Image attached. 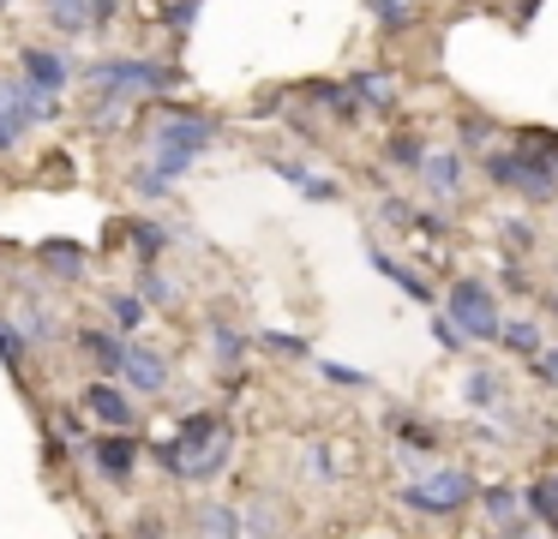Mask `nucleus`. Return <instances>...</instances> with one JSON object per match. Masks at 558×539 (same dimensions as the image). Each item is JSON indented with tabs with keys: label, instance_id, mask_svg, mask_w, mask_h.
<instances>
[{
	"label": "nucleus",
	"instance_id": "9d476101",
	"mask_svg": "<svg viewBox=\"0 0 558 539\" xmlns=\"http://www.w3.org/2000/svg\"><path fill=\"white\" fill-rule=\"evenodd\" d=\"M78 354L85 359H97V371L102 378H121L126 371V354H133V342H126V330H78Z\"/></svg>",
	"mask_w": 558,
	"mask_h": 539
},
{
	"label": "nucleus",
	"instance_id": "7c9ffc66",
	"mask_svg": "<svg viewBox=\"0 0 558 539\" xmlns=\"http://www.w3.org/2000/svg\"><path fill=\"white\" fill-rule=\"evenodd\" d=\"M378 222L385 228H421V210H414L409 198H385L378 204Z\"/></svg>",
	"mask_w": 558,
	"mask_h": 539
},
{
	"label": "nucleus",
	"instance_id": "4c0bfd02",
	"mask_svg": "<svg viewBox=\"0 0 558 539\" xmlns=\"http://www.w3.org/2000/svg\"><path fill=\"white\" fill-rule=\"evenodd\" d=\"M301 198H313V204H337L342 198V186H337V180H306V186H301Z\"/></svg>",
	"mask_w": 558,
	"mask_h": 539
},
{
	"label": "nucleus",
	"instance_id": "a18cd8bd",
	"mask_svg": "<svg viewBox=\"0 0 558 539\" xmlns=\"http://www.w3.org/2000/svg\"><path fill=\"white\" fill-rule=\"evenodd\" d=\"M505 287H510V294H529V275H522V264H505Z\"/></svg>",
	"mask_w": 558,
	"mask_h": 539
},
{
	"label": "nucleus",
	"instance_id": "1a4fd4ad",
	"mask_svg": "<svg viewBox=\"0 0 558 539\" xmlns=\"http://www.w3.org/2000/svg\"><path fill=\"white\" fill-rule=\"evenodd\" d=\"M19 72H25V78L37 84V90H49V96H66V84L78 78V72H73V60H66V54H54V48H37V42H31L25 54H19Z\"/></svg>",
	"mask_w": 558,
	"mask_h": 539
},
{
	"label": "nucleus",
	"instance_id": "5701e85b",
	"mask_svg": "<svg viewBox=\"0 0 558 539\" xmlns=\"http://www.w3.org/2000/svg\"><path fill=\"white\" fill-rule=\"evenodd\" d=\"M498 395H505V378H498L493 366H474L469 378H462V402L469 407H493Z\"/></svg>",
	"mask_w": 558,
	"mask_h": 539
},
{
	"label": "nucleus",
	"instance_id": "a19ab883",
	"mask_svg": "<svg viewBox=\"0 0 558 539\" xmlns=\"http://www.w3.org/2000/svg\"><path fill=\"white\" fill-rule=\"evenodd\" d=\"M306 474H313V479H337V467H330V450H325V443H313V450H306Z\"/></svg>",
	"mask_w": 558,
	"mask_h": 539
},
{
	"label": "nucleus",
	"instance_id": "72a5a7b5",
	"mask_svg": "<svg viewBox=\"0 0 558 539\" xmlns=\"http://www.w3.org/2000/svg\"><path fill=\"white\" fill-rule=\"evenodd\" d=\"M54 431H61L66 443H90V431H85V414H78V407H54Z\"/></svg>",
	"mask_w": 558,
	"mask_h": 539
},
{
	"label": "nucleus",
	"instance_id": "c85d7f7f",
	"mask_svg": "<svg viewBox=\"0 0 558 539\" xmlns=\"http://www.w3.org/2000/svg\"><path fill=\"white\" fill-rule=\"evenodd\" d=\"M534 240H541V234H534V222H529V216H505V222H498V246H505L510 258L534 252Z\"/></svg>",
	"mask_w": 558,
	"mask_h": 539
},
{
	"label": "nucleus",
	"instance_id": "4468645a",
	"mask_svg": "<svg viewBox=\"0 0 558 539\" xmlns=\"http://www.w3.org/2000/svg\"><path fill=\"white\" fill-rule=\"evenodd\" d=\"M522 510H529V498H522V491H510V486H493V491H486V522H493L498 534H529Z\"/></svg>",
	"mask_w": 558,
	"mask_h": 539
},
{
	"label": "nucleus",
	"instance_id": "f03ea898",
	"mask_svg": "<svg viewBox=\"0 0 558 539\" xmlns=\"http://www.w3.org/2000/svg\"><path fill=\"white\" fill-rule=\"evenodd\" d=\"M481 168H486V180H493V186L522 192L529 204H553L558 198V156H546L541 144H529V138H522L517 150H493V144H486Z\"/></svg>",
	"mask_w": 558,
	"mask_h": 539
},
{
	"label": "nucleus",
	"instance_id": "6ab92c4d",
	"mask_svg": "<svg viewBox=\"0 0 558 539\" xmlns=\"http://www.w3.org/2000/svg\"><path fill=\"white\" fill-rule=\"evenodd\" d=\"M366 258H373V270H378V275H390V282H397L402 294H414V299H433V287H426L421 275L409 270V264H397V258H390V252H378L373 240H366Z\"/></svg>",
	"mask_w": 558,
	"mask_h": 539
},
{
	"label": "nucleus",
	"instance_id": "393cba45",
	"mask_svg": "<svg viewBox=\"0 0 558 539\" xmlns=\"http://www.w3.org/2000/svg\"><path fill=\"white\" fill-rule=\"evenodd\" d=\"M210 354H217V366H241V354H246V335L234 330L229 318H210Z\"/></svg>",
	"mask_w": 558,
	"mask_h": 539
},
{
	"label": "nucleus",
	"instance_id": "79ce46f5",
	"mask_svg": "<svg viewBox=\"0 0 558 539\" xmlns=\"http://www.w3.org/2000/svg\"><path fill=\"white\" fill-rule=\"evenodd\" d=\"M193 12H198V0H174V7H169V30L186 36V30H193Z\"/></svg>",
	"mask_w": 558,
	"mask_h": 539
},
{
	"label": "nucleus",
	"instance_id": "39448f33",
	"mask_svg": "<svg viewBox=\"0 0 558 539\" xmlns=\"http://www.w3.org/2000/svg\"><path fill=\"white\" fill-rule=\"evenodd\" d=\"M43 12H49V24L66 36V42H78V36L109 30L114 12H121V0H43Z\"/></svg>",
	"mask_w": 558,
	"mask_h": 539
},
{
	"label": "nucleus",
	"instance_id": "a878e982",
	"mask_svg": "<svg viewBox=\"0 0 558 539\" xmlns=\"http://www.w3.org/2000/svg\"><path fill=\"white\" fill-rule=\"evenodd\" d=\"M126 240H133L138 258H162V246H169V228L150 222V216H133V222H126Z\"/></svg>",
	"mask_w": 558,
	"mask_h": 539
},
{
	"label": "nucleus",
	"instance_id": "4be33fe9",
	"mask_svg": "<svg viewBox=\"0 0 558 539\" xmlns=\"http://www.w3.org/2000/svg\"><path fill=\"white\" fill-rule=\"evenodd\" d=\"M522 498H529V515H534V522H546V527L558 534V474H541L529 491H522Z\"/></svg>",
	"mask_w": 558,
	"mask_h": 539
},
{
	"label": "nucleus",
	"instance_id": "ddd939ff",
	"mask_svg": "<svg viewBox=\"0 0 558 539\" xmlns=\"http://www.w3.org/2000/svg\"><path fill=\"white\" fill-rule=\"evenodd\" d=\"M229 455H234V438L222 431V438H210V443H205V450L186 455V474H181V479H193V486H210V479L229 474Z\"/></svg>",
	"mask_w": 558,
	"mask_h": 539
},
{
	"label": "nucleus",
	"instance_id": "9b49d317",
	"mask_svg": "<svg viewBox=\"0 0 558 539\" xmlns=\"http://www.w3.org/2000/svg\"><path fill=\"white\" fill-rule=\"evenodd\" d=\"M421 186L433 192V198H462V150H433V144H426Z\"/></svg>",
	"mask_w": 558,
	"mask_h": 539
},
{
	"label": "nucleus",
	"instance_id": "412c9836",
	"mask_svg": "<svg viewBox=\"0 0 558 539\" xmlns=\"http://www.w3.org/2000/svg\"><path fill=\"white\" fill-rule=\"evenodd\" d=\"M349 90L361 96V108H378V114H390V108H397V90H390L385 72H354Z\"/></svg>",
	"mask_w": 558,
	"mask_h": 539
},
{
	"label": "nucleus",
	"instance_id": "58836bf2",
	"mask_svg": "<svg viewBox=\"0 0 558 539\" xmlns=\"http://www.w3.org/2000/svg\"><path fill=\"white\" fill-rule=\"evenodd\" d=\"M277 515H270V503H253V510H246V534H277Z\"/></svg>",
	"mask_w": 558,
	"mask_h": 539
},
{
	"label": "nucleus",
	"instance_id": "cd10ccee",
	"mask_svg": "<svg viewBox=\"0 0 558 539\" xmlns=\"http://www.w3.org/2000/svg\"><path fill=\"white\" fill-rule=\"evenodd\" d=\"M421 156H426V144L414 138V132H390V144H385V162H390V168H409V174H421Z\"/></svg>",
	"mask_w": 558,
	"mask_h": 539
},
{
	"label": "nucleus",
	"instance_id": "c03bdc74",
	"mask_svg": "<svg viewBox=\"0 0 558 539\" xmlns=\"http://www.w3.org/2000/svg\"><path fill=\"white\" fill-rule=\"evenodd\" d=\"M522 138H529V144H541L546 156H558V132H546V126H529V132H522Z\"/></svg>",
	"mask_w": 558,
	"mask_h": 539
},
{
	"label": "nucleus",
	"instance_id": "f8f14e48",
	"mask_svg": "<svg viewBox=\"0 0 558 539\" xmlns=\"http://www.w3.org/2000/svg\"><path fill=\"white\" fill-rule=\"evenodd\" d=\"M121 378H126V390H133V395H162V390H169V359H162L157 347H138L133 342Z\"/></svg>",
	"mask_w": 558,
	"mask_h": 539
},
{
	"label": "nucleus",
	"instance_id": "c756f323",
	"mask_svg": "<svg viewBox=\"0 0 558 539\" xmlns=\"http://www.w3.org/2000/svg\"><path fill=\"white\" fill-rule=\"evenodd\" d=\"M366 7L378 12L385 30H409V24H414V0H366Z\"/></svg>",
	"mask_w": 558,
	"mask_h": 539
},
{
	"label": "nucleus",
	"instance_id": "2f4dec72",
	"mask_svg": "<svg viewBox=\"0 0 558 539\" xmlns=\"http://www.w3.org/2000/svg\"><path fill=\"white\" fill-rule=\"evenodd\" d=\"M457 138H462V150H486V138H493V120L462 114V120H457Z\"/></svg>",
	"mask_w": 558,
	"mask_h": 539
},
{
	"label": "nucleus",
	"instance_id": "de8ad7c7",
	"mask_svg": "<svg viewBox=\"0 0 558 539\" xmlns=\"http://www.w3.org/2000/svg\"><path fill=\"white\" fill-rule=\"evenodd\" d=\"M0 12H7V0H0Z\"/></svg>",
	"mask_w": 558,
	"mask_h": 539
},
{
	"label": "nucleus",
	"instance_id": "f3484780",
	"mask_svg": "<svg viewBox=\"0 0 558 539\" xmlns=\"http://www.w3.org/2000/svg\"><path fill=\"white\" fill-rule=\"evenodd\" d=\"M193 534L234 539V534H246V515L234 510V503H198V515H193Z\"/></svg>",
	"mask_w": 558,
	"mask_h": 539
},
{
	"label": "nucleus",
	"instance_id": "f257e3e1",
	"mask_svg": "<svg viewBox=\"0 0 558 539\" xmlns=\"http://www.w3.org/2000/svg\"><path fill=\"white\" fill-rule=\"evenodd\" d=\"M85 90L90 96H102V102H145V96H162V90H174L181 84V66L174 60H145V54H102V60H90L85 72Z\"/></svg>",
	"mask_w": 558,
	"mask_h": 539
},
{
	"label": "nucleus",
	"instance_id": "37998d69",
	"mask_svg": "<svg viewBox=\"0 0 558 539\" xmlns=\"http://www.w3.org/2000/svg\"><path fill=\"white\" fill-rule=\"evenodd\" d=\"M534 378L558 383V347H541V354H534Z\"/></svg>",
	"mask_w": 558,
	"mask_h": 539
},
{
	"label": "nucleus",
	"instance_id": "423d86ee",
	"mask_svg": "<svg viewBox=\"0 0 558 539\" xmlns=\"http://www.w3.org/2000/svg\"><path fill=\"white\" fill-rule=\"evenodd\" d=\"M217 144V120L193 114V108H169L157 120V150H181V156H205Z\"/></svg>",
	"mask_w": 558,
	"mask_h": 539
},
{
	"label": "nucleus",
	"instance_id": "a211bd4d",
	"mask_svg": "<svg viewBox=\"0 0 558 539\" xmlns=\"http://www.w3.org/2000/svg\"><path fill=\"white\" fill-rule=\"evenodd\" d=\"M102 306H109V323H114V330H126V335H138V323H145V311H150V299H145V294H138V287H133V294H126V287H114V294H109V299H102Z\"/></svg>",
	"mask_w": 558,
	"mask_h": 539
},
{
	"label": "nucleus",
	"instance_id": "2eb2a0df",
	"mask_svg": "<svg viewBox=\"0 0 558 539\" xmlns=\"http://www.w3.org/2000/svg\"><path fill=\"white\" fill-rule=\"evenodd\" d=\"M13 318L25 323V335H31V342H54V335H61V311H54L49 299H37L31 287L19 294V311H13Z\"/></svg>",
	"mask_w": 558,
	"mask_h": 539
},
{
	"label": "nucleus",
	"instance_id": "f704fd0d",
	"mask_svg": "<svg viewBox=\"0 0 558 539\" xmlns=\"http://www.w3.org/2000/svg\"><path fill=\"white\" fill-rule=\"evenodd\" d=\"M193 162H198V156H181V150H157V156H150V168H157V174L169 180V186H174V180H181Z\"/></svg>",
	"mask_w": 558,
	"mask_h": 539
},
{
	"label": "nucleus",
	"instance_id": "aec40b11",
	"mask_svg": "<svg viewBox=\"0 0 558 539\" xmlns=\"http://www.w3.org/2000/svg\"><path fill=\"white\" fill-rule=\"evenodd\" d=\"M25 359H31V335H25V323L0 311V366H7V371L19 378V371H25Z\"/></svg>",
	"mask_w": 558,
	"mask_h": 539
},
{
	"label": "nucleus",
	"instance_id": "49530a36",
	"mask_svg": "<svg viewBox=\"0 0 558 539\" xmlns=\"http://www.w3.org/2000/svg\"><path fill=\"white\" fill-rule=\"evenodd\" d=\"M546 311H553V318H558V287H553V294H546Z\"/></svg>",
	"mask_w": 558,
	"mask_h": 539
},
{
	"label": "nucleus",
	"instance_id": "6e6552de",
	"mask_svg": "<svg viewBox=\"0 0 558 539\" xmlns=\"http://www.w3.org/2000/svg\"><path fill=\"white\" fill-rule=\"evenodd\" d=\"M85 414L97 419V426H114V431H133V395L121 390V383H109V378H97V383H85Z\"/></svg>",
	"mask_w": 558,
	"mask_h": 539
},
{
	"label": "nucleus",
	"instance_id": "b1692460",
	"mask_svg": "<svg viewBox=\"0 0 558 539\" xmlns=\"http://www.w3.org/2000/svg\"><path fill=\"white\" fill-rule=\"evenodd\" d=\"M498 342H505L510 354H529V359H534V354L546 347V342H541V318H505V330H498Z\"/></svg>",
	"mask_w": 558,
	"mask_h": 539
},
{
	"label": "nucleus",
	"instance_id": "e433bc0d",
	"mask_svg": "<svg viewBox=\"0 0 558 539\" xmlns=\"http://www.w3.org/2000/svg\"><path fill=\"white\" fill-rule=\"evenodd\" d=\"M318 371H325L330 383H349V390H366V383H373L366 371H354V366H337V359H318Z\"/></svg>",
	"mask_w": 558,
	"mask_h": 539
},
{
	"label": "nucleus",
	"instance_id": "ea45409f",
	"mask_svg": "<svg viewBox=\"0 0 558 539\" xmlns=\"http://www.w3.org/2000/svg\"><path fill=\"white\" fill-rule=\"evenodd\" d=\"M25 132H31V126H25V120H13V114H7V108H0V156L13 150V144H19V138H25Z\"/></svg>",
	"mask_w": 558,
	"mask_h": 539
},
{
	"label": "nucleus",
	"instance_id": "bb28decb",
	"mask_svg": "<svg viewBox=\"0 0 558 539\" xmlns=\"http://www.w3.org/2000/svg\"><path fill=\"white\" fill-rule=\"evenodd\" d=\"M133 282H138V294H145L150 306H174V282L157 270V258H138V275H133Z\"/></svg>",
	"mask_w": 558,
	"mask_h": 539
},
{
	"label": "nucleus",
	"instance_id": "20e7f679",
	"mask_svg": "<svg viewBox=\"0 0 558 539\" xmlns=\"http://www.w3.org/2000/svg\"><path fill=\"white\" fill-rule=\"evenodd\" d=\"M445 311L457 318V330L469 335V342H498V330H505L498 294H493V282H481V275H457V282L445 287Z\"/></svg>",
	"mask_w": 558,
	"mask_h": 539
},
{
	"label": "nucleus",
	"instance_id": "c9c22d12",
	"mask_svg": "<svg viewBox=\"0 0 558 539\" xmlns=\"http://www.w3.org/2000/svg\"><path fill=\"white\" fill-rule=\"evenodd\" d=\"M258 347H270V354H289V359H306V342H301V335H289V330H265V335H258Z\"/></svg>",
	"mask_w": 558,
	"mask_h": 539
},
{
	"label": "nucleus",
	"instance_id": "0eeeda50",
	"mask_svg": "<svg viewBox=\"0 0 558 539\" xmlns=\"http://www.w3.org/2000/svg\"><path fill=\"white\" fill-rule=\"evenodd\" d=\"M85 455H90V467H97L109 486H126V479H133V467H138V438H133V431H114L109 426L102 438L85 443Z\"/></svg>",
	"mask_w": 558,
	"mask_h": 539
},
{
	"label": "nucleus",
	"instance_id": "dca6fc26",
	"mask_svg": "<svg viewBox=\"0 0 558 539\" xmlns=\"http://www.w3.org/2000/svg\"><path fill=\"white\" fill-rule=\"evenodd\" d=\"M37 264L49 275H61V282H78V275H85V246H73V240H43Z\"/></svg>",
	"mask_w": 558,
	"mask_h": 539
},
{
	"label": "nucleus",
	"instance_id": "7ed1b4c3",
	"mask_svg": "<svg viewBox=\"0 0 558 539\" xmlns=\"http://www.w3.org/2000/svg\"><path fill=\"white\" fill-rule=\"evenodd\" d=\"M469 503H474L469 467H445V462H438L426 479H409V486H402V510L426 515V522H450V515L469 510Z\"/></svg>",
	"mask_w": 558,
	"mask_h": 539
},
{
	"label": "nucleus",
	"instance_id": "473e14b6",
	"mask_svg": "<svg viewBox=\"0 0 558 539\" xmlns=\"http://www.w3.org/2000/svg\"><path fill=\"white\" fill-rule=\"evenodd\" d=\"M390 431H397L402 443H414V450H421V455L433 450V431H426L421 419H409V414H390Z\"/></svg>",
	"mask_w": 558,
	"mask_h": 539
}]
</instances>
